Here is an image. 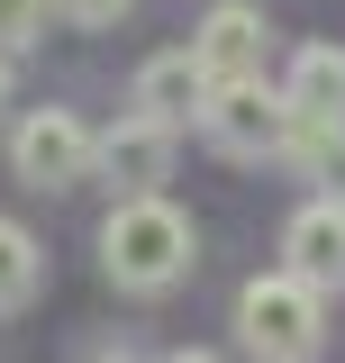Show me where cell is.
I'll list each match as a JSON object with an SVG mask.
<instances>
[{"label": "cell", "mask_w": 345, "mask_h": 363, "mask_svg": "<svg viewBox=\"0 0 345 363\" xmlns=\"http://www.w3.org/2000/svg\"><path fill=\"white\" fill-rule=\"evenodd\" d=\"M191 264H200V236H191V218L172 209L164 191H128V200L100 218V272H109L119 291H136V300L172 291Z\"/></svg>", "instance_id": "1"}, {"label": "cell", "mask_w": 345, "mask_h": 363, "mask_svg": "<svg viewBox=\"0 0 345 363\" xmlns=\"http://www.w3.org/2000/svg\"><path fill=\"white\" fill-rule=\"evenodd\" d=\"M236 336L255 363H318L327 345V291L300 272H255L236 291Z\"/></svg>", "instance_id": "2"}, {"label": "cell", "mask_w": 345, "mask_h": 363, "mask_svg": "<svg viewBox=\"0 0 345 363\" xmlns=\"http://www.w3.org/2000/svg\"><path fill=\"white\" fill-rule=\"evenodd\" d=\"M291 100L263 82V73H236V82H209L200 100V136H209L218 155H236V164H263V155H282L291 145Z\"/></svg>", "instance_id": "3"}, {"label": "cell", "mask_w": 345, "mask_h": 363, "mask_svg": "<svg viewBox=\"0 0 345 363\" xmlns=\"http://www.w3.org/2000/svg\"><path fill=\"white\" fill-rule=\"evenodd\" d=\"M91 145L100 136L82 128V109H28L9 128V164L28 191H73V182H91Z\"/></svg>", "instance_id": "4"}, {"label": "cell", "mask_w": 345, "mask_h": 363, "mask_svg": "<svg viewBox=\"0 0 345 363\" xmlns=\"http://www.w3.org/2000/svg\"><path fill=\"white\" fill-rule=\"evenodd\" d=\"M172 145H182V128H164V118L128 109L119 128L91 145V173H109V182H119V200H128V191H155V182H172Z\"/></svg>", "instance_id": "5"}, {"label": "cell", "mask_w": 345, "mask_h": 363, "mask_svg": "<svg viewBox=\"0 0 345 363\" xmlns=\"http://www.w3.org/2000/svg\"><path fill=\"white\" fill-rule=\"evenodd\" d=\"M282 272H300L318 291H345V200L336 191H318V200L291 209V227H282Z\"/></svg>", "instance_id": "6"}, {"label": "cell", "mask_w": 345, "mask_h": 363, "mask_svg": "<svg viewBox=\"0 0 345 363\" xmlns=\"http://www.w3.org/2000/svg\"><path fill=\"white\" fill-rule=\"evenodd\" d=\"M263 9H246V0H218V9H200V37H191V55H200V73L209 82H236V73H263Z\"/></svg>", "instance_id": "7"}, {"label": "cell", "mask_w": 345, "mask_h": 363, "mask_svg": "<svg viewBox=\"0 0 345 363\" xmlns=\"http://www.w3.org/2000/svg\"><path fill=\"white\" fill-rule=\"evenodd\" d=\"M200 100H209V73H200V55H191V45H164V55L136 73V100H128V109H146V118L182 128V118H200Z\"/></svg>", "instance_id": "8"}, {"label": "cell", "mask_w": 345, "mask_h": 363, "mask_svg": "<svg viewBox=\"0 0 345 363\" xmlns=\"http://www.w3.org/2000/svg\"><path fill=\"white\" fill-rule=\"evenodd\" d=\"M282 100L300 118H345V45H300L282 73Z\"/></svg>", "instance_id": "9"}, {"label": "cell", "mask_w": 345, "mask_h": 363, "mask_svg": "<svg viewBox=\"0 0 345 363\" xmlns=\"http://www.w3.org/2000/svg\"><path fill=\"white\" fill-rule=\"evenodd\" d=\"M282 164L309 182H327L345 200V118H291V145H282Z\"/></svg>", "instance_id": "10"}, {"label": "cell", "mask_w": 345, "mask_h": 363, "mask_svg": "<svg viewBox=\"0 0 345 363\" xmlns=\"http://www.w3.org/2000/svg\"><path fill=\"white\" fill-rule=\"evenodd\" d=\"M45 291V245L18 218H0V309H28Z\"/></svg>", "instance_id": "11"}, {"label": "cell", "mask_w": 345, "mask_h": 363, "mask_svg": "<svg viewBox=\"0 0 345 363\" xmlns=\"http://www.w3.org/2000/svg\"><path fill=\"white\" fill-rule=\"evenodd\" d=\"M37 37H45V0H0V55H18Z\"/></svg>", "instance_id": "12"}, {"label": "cell", "mask_w": 345, "mask_h": 363, "mask_svg": "<svg viewBox=\"0 0 345 363\" xmlns=\"http://www.w3.org/2000/svg\"><path fill=\"white\" fill-rule=\"evenodd\" d=\"M55 9H64L73 28H109V18H128L136 0H55Z\"/></svg>", "instance_id": "13"}, {"label": "cell", "mask_w": 345, "mask_h": 363, "mask_svg": "<svg viewBox=\"0 0 345 363\" xmlns=\"http://www.w3.org/2000/svg\"><path fill=\"white\" fill-rule=\"evenodd\" d=\"M91 363H136V354H128V345H100V354H91Z\"/></svg>", "instance_id": "14"}, {"label": "cell", "mask_w": 345, "mask_h": 363, "mask_svg": "<svg viewBox=\"0 0 345 363\" xmlns=\"http://www.w3.org/2000/svg\"><path fill=\"white\" fill-rule=\"evenodd\" d=\"M164 363H218V354H200V345H182V354H164Z\"/></svg>", "instance_id": "15"}, {"label": "cell", "mask_w": 345, "mask_h": 363, "mask_svg": "<svg viewBox=\"0 0 345 363\" xmlns=\"http://www.w3.org/2000/svg\"><path fill=\"white\" fill-rule=\"evenodd\" d=\"M0 109H9V55H0Z\"/></svg>", "instance_id": "16"}]
</instances>
